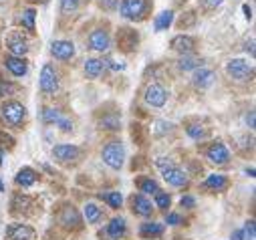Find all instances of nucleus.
Here are the masks:
<instances>
[{
	"mask_svg": "<svg viewBox=\"0 0 256 240\" xmlns=\"http://www.w3.org/2000/svg\"><path fill=\"white\" fill-rule=\"evenodd\" d=\"M103 162L113 168V170H119L123 166V160H125V148L121 142H109L105 148H103V154H101Z\"/></svg>",
	"mask_w": 256,
	"mask_h": 240,
	"instance_id": "f257e3e1",
	"label": "nucleus"
},
{
	"mask_svg": "<svg viewBox=\"0 0 256 240\" xmlns=\"http://www.w3.org/2000/svg\"><path fill=\"white\" fill-rule=\"evenodd\" d=\"M121 16L130 18V20H140L144 18L146 10H148V0H121Z\"/></svg>",
	"mask_w": 256,
	"mask_h": 240,
	"instance_id": "f03ea898",
	"label": "nucleus"
},
{
	"mask_svg": "<svg viewBox=\"0 0 256 240\" xmlns=\"http://www.w3.org/2000/svg\"><path fill=\"white\" fill-rule=\"evenodd\" d=\"M2 117L10 126H20L24 122V117H26V109L18 101H8V103L2 105Z\"/></svg>",
	"mask_w": 256,
	"mask_h": 240,
	"instance_id": "7ed1b4c3",
	"label": "nucleus"
},
{
	"mask_svg": "<svg viewBox=\"0 0 256 240\" xmlns=\"http://www.w3.org/2000/svg\"><path fill=\"white\" fill-rule=\"evenodd\" d=\"M38 85H40V91L46 93V95H52L58 89V75H56V71H54L52 65H44L42 67Z\"/></svg>",
	"mask_w": 256,
	"mask_h": 240,
	"instance_id": "20e7f679",
	"label": "nucleus"
},
{
	"mask_svg": "<svg viewBox=\"0 0 256 240\" xmlns=\"http://www.w3.org/2000/svg\"><path fill=\"white\" fill-rule=\"evenodd\" d=\"M226 71L230 77L238 79V81H246L248 77H252V65L244 58H232V61L226 65Z\"/></svg>",
	"mask_w": 256,
	"mask_h": 240,
	"instance_id": "39448f33",
	"label": "nucleus"
},
{
	"mask_svg": "<svg viewBox=\"0 0 256 240\" xmlns=\"http://www.w3.org/2000/svg\"><path fill=\"white\" fill-rule=\"evenodd\" d=\"M79 156H81V150L77 146H71V144H60V146L52 148V158L60 164L75 162V160H79Z\"/></svg>",
	"mask_w": 256,
	"mask_h": 240,
	"instance_id": "423d86ee",
	"label": "nucleus"
},
{
	"mask_svg": "<svg viewBox=\"0 0 256 240\" xmlns=\"http://www.w3.org/2000/svg\"><path fill=\"white\" fill-rule=\"evenodd\" d=\"M146 101L152 105V107H164L166 101H168V91L164 89V85L160 83H152L146 87Z\"/></svg>",
	"mask_w": 256,
	"mask_h": 240,
	"instance_id": "0eeeda50",
	"label": "nucleus"
},
{
	"mask_svg": "<svg viewBox=\"0 0 256 240\" xmlns=\"http://www.w3.org/2000/svg\"><path fill=\"white\" fill-rule=\"evenodd\" d=\"M138 40H140V36L134 28H119L117 30V46L123 52H132L138 46Z\"/></svg>",
	"mask_w": 256,
	"mask_h": 240,
	"instance_id": "6e6552de",
	"label": "nucleus"
},
{
	"mask_svg": "<svg viewBox=\"0 0 256 240\" xmlns=\"http://www.w3.org/2000/svg\"><path fill=\"white\" fill-rule=\"evenodd\" d=\"M50 52L58 61H71L75 56V44L71 40H54L50 44Z\"/></svg>",
	"mask_w": 256,
	"mask_h": 240,
	"instance_id": "1a4fd4ad",
	"label": "nucleus"
},
{
	"mask_svg": "<svg viewBox=\"0 0 256 240\" xmlns=\"http://www.w3.org/2000/svg\"><path fill=\"white\" fill-rule=\"evenodd\" d=\"M162 174H164L166 182H168L170 186H174V188H184V186H188V176H186L180 168H176L174 164L168 166V168H164Z\"/></svg>",
	"mask_w": 256,
	"mask_h": 240,
	"instance_id": "9d476101",
	"label": "nucleus"
},
{
	"mask_svg": "<svg viewBox=\"0 0 256 240\" xmlns=\"http://www.w3.org/2000/svg\"><path fill=\"white\" fill-rule=\"evenodd\" d=\"M206 158H208L212 164H216V166H224V164H228V160H230V152H228V148H226L222 142H214V144L208 148Z\"/></svg>",
	"mask_w": 256,
	"mask_h": 240,
	"instance_id": "9b49d317",
	"label": "nucleus"
},
{
	"mask_svg": "<svg viewBox=\"0 0 256 240\" xmlns=\"http://www.w3.org/2000/svg\"><path fill=\"white\" fill-rule=\"evenodd\" d=\"M34 236H36L34 230L30 226H26V224L14 222V224H10L6 228V238L8 240H34Z\"/></svg>",
	"mask_w": 256,
	"mask_h": 240,
	"instance_id": "f8f14e48",
	"label": "nucleus"
},
{
	"mask_svg": "<svg viewBox=\"0 0 256 240\" xmlns=\"http://www.w3.org/2000/svg\"><path fill=\"white\" fill-rule=\"evenodd\" d=\"M172 48L182 52V54H192L196 48V38L188 36V34H178V36L172 38Z\"/></svg>",
	"mask_w": 256,
	"mask_h": 240,
	"instance_id": "ddd939ff",
	"label": "nucleus"
},
{
	"mask_svg": "<svg viewBox=\"0 0 256 240\" xmlns=\"http://www.w3.org/2000/svg\"><path fill=\"white\" fill-rule=\"evenodd\" d=\"M89 46H91L93 50L105 52V50L111 46V38H109V34H107L103 28H97V30H93L91 36H89Z\"/></svg>",
	"mask_w": 256,
	"mask_h": 240,
	"instance_id": "4468645a",
	"label": "nucleus"
},
{
	"mask_svg": "<svg viewBox=\"0 0 256 240\" xmlns=\"http://www.w3.org/2000/svg\"><path fill=\"white\" fill-rule=\"evenodd\" d=\"M58 220H60V224L65 226V228H81V216H79V212L73 206H65V208H62Z\"/></svg>",
	"mask_w": 256,
	"mask_h": 240,
	"instance_id": "2eb2a0df",
	"label": "nucleus"
},
{
	"mask_svg": "<svg viewBox=\"0 0 256 240\" xmlns=\"http://www.w3.org/2000/svg\"><path fill=\"white\" fill-rule=\"evenodd\" d=\"M4 65H6V69L14 75V77H22V75H26V71H28V67H26V61L22 56H6L4 58Z\"/></svg>",
	"mask_w": 256,
	"mask_h": 240,
	"instance_id": "dca6fc26",
	"label": "nucleus"
},
{
	"mask_svg": "<svg viewBox=\"0 0 256 240\" xmlns=\"http://www.w3.org/2000/svg\"><path fill=\"white\" fill-rule=\"evenodd\" d=\"M6 46H8V50H10L12 56H22L28 50V42L20 34H10L8 40H6Z\"/></svg>",
	"mask_w": 256,
	"mask_h": 240,
	"instance_id": "f3484780",
	"label": "nucleus"
},
{
	"mask_svg": "<svg viewBox=\"0 0 256 240\" xmlns=\"http://www.w3.org/2000/svg\"><path fill=\"white\" fill-rule=\"evenodd\" d=\"M132 208L140 216H152V212H154V204L144 194H138V196L132 198Z\"/></svg>",
	"mask_w": 256,
	"mask_h": 240,
	"instance_id": "a211bd4d",
	"label": "nucleus"
},
{
	"mask_svg": "<svg viewBox=\"0 0 256 240\" xmlns=\"http://www.w3.org/2000/svg\"><path fill=\"white\" fill-rule=\"evenodd\" d=\"M192 79H194V85H196V87L206 89V87H210V85L214 83L216 75H214V71L200 67V69H196V73H194V77H192Z\"/></svg>",
	"mask_w": 256,
	"mask_h": 240,
	"instance_id": "6ab92c4d",
	"label": "nucleus"
},
{
	"mask_svg": "<svg viewBox=\"0 0 256 240\" xmlns=\"http://www.w3.org/2000/svg\"><path fill=\"white\" fill-rule=\"evenodd\" d=\"M34 182H36V172L32 168H22L16 174V184L22 186V188H30Z\"/></svg>",
	"mask_w": 256,
	"mask_h": 240,
	"instance_id": "aec40b11",
	"label": "nucleus"
},
{
	"mask_svg": "<svg viewBox=\"0 0 256 240\" xmlns=\"http://www.w3.org/2000/svg\"><path fill=\"white\" fill-rule=\"evenodd\" d=\"M228 186V180H226V176H222V174H212V176H208L206 178V182H204V188H208V190H224Z\"/></svg>",
	"mask_w": 256,
	"mask_h": 240,
	"instance_id": "412c9836",
	"label": "nucleus"
},
{
	"mask_svg": "<svg viewBox=\"0 0 256 240\" xmlns=\"http://www.w3.org/2000/svg\"><path fill=\"white\" fill-rule=\"evenodd\" d=\"M127 230V224H125V218H113L109 224H107V234L111 238H121Z\"/></svg>",
	"mask_w": 256,
	"mask_h": 240,
	"instance_id": "4be33fe9",
	"label": "nucleus"
},
{
	"mask_svg": "<svg viewBox=\"0 0 256 240\" xmlns=\"http://www.w3.org/2000/svg\"><path fill=\"white\" fill-rule=\"evenodd\" d=\"M162 234H164V224H158V222H146L140 228V236H144V238H154V236H162Z\"/></svg>",
	"mask_w": 256,
	"mask_h": 240,
	"instance_id": "5701e85b",
	"label": "nucleus"
},
{
	"mask_svg": "<svg viewBox=\"0 0 256 240\" xmlns=\"http://www.w3.org/2000/svg\"><path fill=\"white\" fill-rule=\"evenodd\" d=\"M178 67L182 71H192V69H200L202 67V61L198 56H192V54H182V58L178 61Z\"/></svg>",
	"mask_w": 256,
	"mask_h": 240,
	"instance_id": "b1692460",
	"label": "nucleus"
},
{
	"mask_svg": "<svg viewBox=\"0 0 256 240\" xmlns=\"http://www.w3.org/2000/svg\"><path fill=\"white\" fill-rule=\"evenodd\" d=\"M172 22H174V12H172V10H164V12L158 14V18H156V22H154V28H156L158 32H162V30H168Z\"/></svg>",
	"mask_w": 256,
	"mask_h": 240,
	"instance_id": "393cba45",
	"label": "nucleus"
},
{
	"mask_svg": "<svg viewBox=\"0 0 256 240\" xmlns=\"http://www.w3.org/2000/svg\"><path fill=\"white\" fill-rule=\"evenodd\" d=\"M103 61H99V58H87L85 61V73L91 77V79H95V77H99L101 73H103Z\"/></svg>",
	"mask_w": 256,
	"mask_h": 240,
	"instance_id": "a878e982",
	"label": "nucleus"
},
{
	"mask_svg": "<svg viewBox=\"0 0 256 240\" xmlns=\"http://www.w3.org/2000/svg\"><path fill=\"white\" fill-rule=\"evenodd\" d=\"M119 124H121V119H119V115H117V113L105 115V117L101 119V122H99L101 130H109V132H117V130H119Z\"/></svg>",
	"mask_w": 256,
	"mask_h": 240,
	"instance_id": "bb28decb",
	"label": "nucleus"
},
{
	"mask_svg": "<svg viewBox=\"0 0 256 240\" xmlns=\"http://www.w3.org/2000/svg\"><path fill=\"white\" fill-rule=\"evenodd\" d=\"M232 240H254V220L246 222L242 230H236L232 234Z\"/></svg>",
	"mask_w": 256,
	"mask_h": 240,
	"instance_id": "cd10ccee",
	"label": "nucleus"
},
{
	"mask_svg": "<svg viewBox=\"0 0 256 240\" xmlns=\"http://www.w3.org/2000/svg\"><path fill=\"white\" fill-rule=\"evenodd\" d=\"M83 214H85V220L89 222V224H95L99 218H101V208L97 206V204H93V202H89L87 206H85V210H83Z\"/></svg>",
	"mask_w": 256,
	"mask_h": 240,
	"instance_id": "c85d7f7f",
	"label": "nucleus"
},
{
	"mask_svg": "<svg viewBox=\"0 0 256 240\" xmlns=\"http://www.w3.org/2000/svg\"><path fill=\"white\" fill-rule=\"evenodd\" d=\"M99 198L105 200L111 208H119L121 202H123V196H121L119 192H105V194H99Z\"/></svg>",
	"mask_w": 256,
	"mask_h": 240,
	"instance_id": "c756f323",
	"label": "nucleus"
},
{
	"mask_svg": "<svg viewBox=\"0 0 256 240\" xmlns=\"http://www.w3.org/2000/svg\"><path fill=\"white\" fill-rule=\"evenodd\" d=\"M60 117H62L60 111L54 109V107H46V109H42V122L48 124V126H50V124H56Z\"/></svg>",
	"mask_w": 256,
	"mask_h": 240,
	"instance_id": "7c9ffc66",
	"label": "nucleus"
},
{
	"mask_svg": "<svg viewBox=\"0 0 256 240\" xmlns=\"http://www.w3.org/2000/svg\"><path fill=\"white\" fill-rule=\"evenodd\" d=\"M140 190L144 194H158L160 192V186H158L156 180H142V182H140Z\"/></svg>",
	"mask_w": 256,
	"mask_h": 240,
	"instance_id": "2f4dec72",
	"label": "nucleus"
},
{
	"mask_svg": "<svg viewBox=\"0 0 256 240\" xmlns=\"http://www.w3.org/2000/svg\"><path fill=\"white\" fill-rule=\"evenodd\" d=\"M186 132H188V136H190L192 140H204V138H206V130H204L200 124H192Z\"/></svg>",
	"mask_w": 256,
	"mask_h": 240,
	"instance_id": "473e14b6",
	"label": "nucleus"
},
{
	"mask_svg": "<svg viewBox=\"0 0 256 240\" xmlns=\"http://www.w3.org/2000/svg\"><path fill=\"white\" fill-rule=\"evenodd\" d=\"M34 16H36V12H34L32 8H26V10L22 12V24H24L28 30H34Z\"/></svg>",
	"mask_w": 256,
	"mask_h": 240,
	"instance_id": "72a5a7b5",
	"label": "nucleus"
},
{
	"mask_svg": "<svg viewBox=\"0 0 256 240\" xmlns=\"http://www.w3.org/2000/svg\"><path fill=\"white\" fill-rule=\"evenodd\" d=\"M156 196V206L158 208H162V210H166V208H170V202H172V198H170V194H166V192H158V194H154Z\"/></svg>",
	"mask_w": 256,
	"mask_h": 240,
	"instance_id": "f704fd0d",
	"label": "nucleus"
},
{
	"mask_svg": "<svg viewBox=\"0 0 256 240\" xmlns=\"http://www.w3.org/2000/svg\"><path fill=\"white\" fill-rule=\"evenodd\" d=\"M81 4V0H60V10L62 12H75Z\"/></svg>",
	"mask_w": 256,
	"mask_h": 240,
	"instance_id": "c9c22d12",
	"label": "nucleus"
},
{
	"mask_svg": "<svg viewBox=\"0 0 256 240\" xmlns=\"http://www.w3.org/2000/svg\"><path fill=\"white\" fill-rule=\"evenodd\" d=\"M168 132H172V124H168V122H156V130H154L156 136H164Z\"/></svg>",
	"mask_w": 256,
	"mask_h": 240,
	"instance_id": "e433bc0d",
	"label": "nucleus"
},
{
	"mask_svg": "<svg viewBox=\"0 0 256 240\" xmlns=\"http://www.w3.org/2000/svg\"><path fill=\"white\" fill-rule=\"evenodd\" d=\"M22 206H30V198H26V196H14V200H12V208L14 210H20Z\"/></svg>",
	"mask_w": 256,
	"mask_h": 240,
	"instance_id": "4c0bfd02",
	"label": "nucleus"
},
{
	"mask_svg": "<svg viewBox=\"0 0 256 240\" xmlns=\"http://www.w3.org/2000/svg\"><path fill=\"white\" fill-rule=\"evenodd\" d=\"M99 6L103 10H115L119 6V0H99Z\"/></svg>",
	"mask_w": 256,
	"mask_h": 240,
	"instance_id": "58836bf2",
	"label": "nucleus"
},
{
	"mask_svg": "<svg viewBox=\"0 0 256 240\" xmlns=\"http://www.w3.org/2000/svg\"><path fill=\"white\" fill-rule=\"evenodd\" d=\"M16 91V87L12 83H4V81H0V95H12Z\"/></svg>",
	"mask_w": 256,
	"mask_h": 240,
	"instance_id": "ea45409f",
	"label": "nucleus"
},
{
	"mask_svg": "<svg viewBox=\"0 0 256 240\" xmlns=\"http://www.w3.org/2000/svg\"><path fill=\"white\" fill-rule=\"evenodd\" d=\"M103 67H109V69H113V71H123V69H125L123 63H115L113 58H105V61H103Z\"/></svg>",
	"mask_w": 256,
	"mask_h": 240,
	"instance_id": "a19ab883",
	"label": "nucleus"
},
{
	"mask_svg": "<svg viewBox=\"0 0 256 240\" xmlns=\"http://www.w3.org/2000/svg\"><path fill=\"white\" fill-rule=\"evenodd\" d=\"M194 22H196V14H194V12H188V16H186V18L182 16V20H180V26H182V28H186V26H192Z\"/></svg>",
	"mask_w": 256,
	"mask_h": 240,
	"instance_id": "79ce46f5",
	"label": "nucleus"
},
{
	"mask_svg": "<svg viewBox=\"0 0 256 240\" xmlns=\"http://www.w3.org/2000/svg\"><path fill=\"white\" fill-rule=\"evenodd\" d=\"M56 126L60 128V132H65V134L73 130V124L69 122V119H65V117H60V119H58V122H56Z\"/></svg>",
	"mask_w": 256,
	"mask_h": 240,
	"instance_id": "37998d69",
	"label": "nucleus"
},
{
	"mask_svg": "<svg viewBox=\"0 0 256 240\" xmlns=\"http://www.w3.org/2000/svg\"><path fill=\"white\" fill-rule=\"evenodd\" d=\"M180 204H182V208H194V206H196V200L192 198V196H184V198L180 200Z\"/></svg>",
	"mask_w": 256,
	"mask_h": 240,
	"instance_id": "c03bdc74",
	"label": "nucleus"
},
{
	"mask_svg": "<svg viewBox=\"0 0 256 240\" xmlns=\"http://www.w3.org/2000/svg\"><path fill=\"white\" fill-rule=\"evenodd\" d=\"M166 222H168V224H172V226H176V224H180V222H182V218H180V214H174V212H172V214H168V216H166Z\"/></svg>",
	"mask_w": 256,
	"mask_h": 240,
	"instance_id": "a18cd8bd",
	"label": "nucleus"
},
{
	"mask_svg": "<svg viewBox=\"0 0 256 240\" xmlns=\"http://www.w3.org/2000/svg\"><path fill=\"white\" fill-rule=\"evenodd\" d=\"M224 2V0H204V6L206 8H216V6H220Z\"/></svg>",
	"mask_w": 256,
	"mask_h": 240,
	"instance_id": "49530a36",
	"label": "nucleus"
},
{
	"mask_svg": "<svg viewBox=\"0 0 256 240\" xmlns=\"http://www.w3.org/2000/svg\"><path fill=\"white\" fill-rule=\"evenodd\" d=\"M242 10H244V14H246V18L250 20V18H252V8H250L248 4H244V6H242Z\"/></svg>",
	"mask_w": 256,
	"mask_h": 240,
	"instance_id": "de8ad7c7",
	"label": "nucleus"
},
{
	"mask_svg": "<svg viewBox=\"0 0 256 240\" xmlns=\"http://www.w3.org/2000/svg\"><path fill=\"white\" fill-rule=\"evenodd\" d=\"M248 128H254V111H250L248 115Z\"/></svg>",
	"mask_w": 256,
	"mask_h": 240,
	"instance_id": "09e8293b",
	"label": "nucleus"
},
{
	"mask_svg": "<svg viewBox=\"0 0 256 240\" xmlns=\"http://www.w3.org/2000/svg\"><path fill=\"white\" fill-rule=\"evenodd\" d=\"M0 192H4V186H2V182H0Z\"/></svg>",
	"mask_w": 256,
	"mask_h": 240,
	"instance_id": "8fccbe9b",
	"label": "nucleus"
}]
</instances>
